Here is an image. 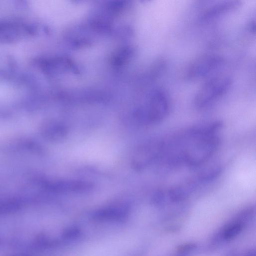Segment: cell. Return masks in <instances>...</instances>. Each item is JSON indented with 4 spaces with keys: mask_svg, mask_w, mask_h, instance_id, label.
<instances>
[{
    "mask_svg": "<svg viewBox=\"0 0 256 256\" xmlns=\"http://www.w3.org/2000/svg\"><path fill=\"white\" fill-rule=\"evenodd\" d=\"M215 121L185 130L168 138L166 158L174 168L196 167L205 163L219 147L218 132L222 127Z\"/></svg>",
    "mask_w": 256,
    "mask_h": 256,
    "instance_id": "6da1fadb",
    "label": "cell"
},
{
    "mask_svg": "<svg viewBox=\"0 0 256 256\" xmlns=\"http://www.w3.org/2000/svg\"><path fill=\"white\" fill-rule=\"evenodd\" d=\"M231 84L232 80L228 76L210 78L197 92L195 106L200 108L208 106L226 92Z\"/></svg>",
    "mask_w": 256,
    "mask_h": 256,
    "instance_id": "7a4b0ae2",
    "label": "cell"
},
{
    "mask_svg": "<svg viewBox=\"0 0 256 256\" xmlns=\"http://www.w3.org/2000/svg\"><path fill=\"white\" fill-rule=\"evenodd\" d=\"M170 110V102L166 92L158 88L150 96L146 108L140 114V119L150 124L162 122L168 116Z\"/></svg>",
    "mask_w": 256,
    "mask_h": 256,
    "instance_id": "3957f363",
    "label": "cell"
},
{
    "mask_svg": "<svg viewBox=\"0 0 256 256\" xmlns=\"http://www.w3.org/2000/svg\"><path fill=\"white\" fill-rule=\"evenodd\" d=\"M164 139L152 138L142 144L134 152L132 160L133 168L142 170L156 162L162 156Z\"/></svg>",
    "mask_w": 256,
    "mask_h": 256,
    "instance_id": "277c9868",
    "label": "cell"
},
{
    "mask_svg": "<svg viewBox=\"0 0 256 256\" xmlns=\"http://www.w3.org/2000/svg\"><path fill=\"white\" fill-rule=\"evenodd\" d=\"M223 63L224 59L218 54H201L189 64L186 71V76L192 80L206 78L218 70Z\"/></svg>",
    "mask_w": 256,
    "mask_h": 256,
    "instance_id": "5b68a950",
    "label": "cell"
},
{
    "mask_svg": "<svg viewBox=\"0 0 256 256\" xmlns=\"http://www.w3.org/2000/svg\"><path fill=\"white\" fill-rule=\"evenodd\" d=\"M240 5V2L236 0L222 1L212 4L204 11L202 18L208 20L216 18L224 13L232 11Z\"/></svg>",
    "mask_w": 256,
    "mask_h": 256,
    "instance_id": "8992f818",
    "label": "cell"
},
{
    "mask_svg": "<svg viewBox=\"0 0 256 256\" xmlns=\"http://www.w3.org/2000/svg\"><path fill=\"white\" fill-rule=\"evenodd\" d=\"M55 188L62 192H84L92 188V184L85 181L64 180L54 185Z\"/></svg>",
    "mask_w": 256,
    "mask_h": 256,
    "instance_id": "52a82bcc",
    "label": "cell"
},
{
    "mask_svg": "<svg viewBox=\"0 0 256 256\" xmlns=\"http://www.w3.org/2000/svg\"><path fill=\"white\" fill-rule=\"evenodd\" d=\"M22 26L16 24H6L0 26V40H8L16 38L22 36Z\"/></svg>",
    "mask_w": 256,
    "mask_h": 256,
    "instance_id": "ba28073f",
    "label": "cell"
},
{
    "mask_svg": "<svg viewBox=\"0 0 256 256\" xmlns=\"http://www.w3.org/2000/svg\"><path fill=\"white\" fill-rule=\"evenodd\" d=\"M241 229V226L239 224H235L228 229L225 234V237L227 238H230L232 236L236 235L240 232Z\"/></svg>",
    "mask_w": 256,
    "mask_h": 256,
    "instance_id": "9c48e42d",
    "label": "cell"
}]
</instances>
